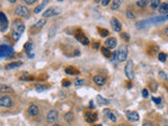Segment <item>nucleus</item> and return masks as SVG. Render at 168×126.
<instances>
[{"label":"nucleus","mask_w":168,"mask_h":126,"mask_svg":"<svg viewBox=\"0 0 168 126\" xmlns=\"http://www.w3.org/2000/svg\"><path fill=\"white\" fill-rule=\"evenodd\" d=\"M148 3L149 2L146 1V0H138V1H135V4H137V6H139V8H145Z\"/></svg>","instance_id":"30"},{"label":"nucleus","mask_w":168,"mask_h":126,"mask_svg":"<svg viewBox=\"0 0 168 126\" xmlns=\"http://www.w3.org/2000/svg\"><path fill=\"white\" fill-rule=\"evenodd\" d=\"M75 37L81 44H83V45H88V44H89L88 38L86 37L85 34L83 33V30H81V28H77V30H75Z\"/></svg>","instance_id":"2"},{"label":"nucleus","mask_w":168,"mask_h":126,"mask_svg":"<svg viewBox=\"0 0 168 126\" xmlns=\"http://www.w3.org/2000/svg\"><path fill=\"white\" fill-rule=\"evenodd\" d=\"M46 4H47V1H43L41 4H38L37 6L34 8V13H35V14H39V13H41L43 8H45V5Z\"/></svg>","instance_id":"23"},{"label":"nucleus","mask_w":168,"mask_h":126,"mask_svg":"<svg viewBox=\"0 0 168 126\" xmlns=\"http://www.w3.org/2000/svg\"><path fill=\"white\" fill-rule=\"evenodd\" d=\"M121 3H122V1H120V0H115V1H111V10H118L119 8L121 6Z\"/></svg>","instance_id":"26"},{"label":"nucleus","mask_w":168,"mask_h":126,"mask_svg":"<svg viewBox=\"0 0 168 126\" xmlns=\"http://www.w3.org/2000/svg\"><path fill=\"white\" fill-rule=\"evenodd\" d=\"M0 105H1V107H3V108H11L13 106L12 98L6 96V95L2 96L0 98Z\"/></svg>","instance_id":"8"},{"label":"nucleus","mask_w":168,"mask_h":126,"mask_svg":"<svg viewBox=\"0 0 168 126\" xmlns=\"http://www.w3.org/2000/svg\"><path fill=\"white\" fill-rule=\"evenodd\" d=\"M21 80H23V81H33V80H34V77H32V76H26V77H21Z\"/></svg>","instance_id":"40"},{"label":"nucleus","mask_w":168,"mask_h":126,"mask_svg":"<svg viewBox=\"0 0 168 126\" xmlns=\"http://www.w3.org/2000/svg\"><path fill=\"white\" fill-rule=\"evenodd\" d=\"M32 50H33V43L30 42V41H28V42L25 43V44H24V50L28 54V55H30L28 57H33V56H32L33 54L30 53V52H32Z\"/></svg>","instance_id":"22"},{"label":"nucleus","mask_w":168,"mask_h":126,"mask_svg":"<svg viewBox=\"0 0 168 126\" xmlns=\"http://www.w3.org/2000/svg\"><path fill=\"white\" fill-rule=\"evenodd\" d=\"M64 119H65L66 122H72L74 119V113L73 111H68V113H66L65 115H64Z\"/></svg>","instance_id":"29"},{"label":"nucleus","mask_w":168,"mask_h":126,"mask_svg":"<svg viewBox=\"0 0 168 126\" xmlns=\"http://www.w3.org/2000/svg\"><path fill=\"white\" fill-rule=\"evenodd\" d=\"M118 126H130V125H126V124H120V125Z\"/></svg>","instance_id":"51"},{"label":"nucleus","mask_w":168,"mask_h":126,"mask_svg":"<svg viewBox=\"0 0 168 126\" xmlns=\"http://www.w3.org/2000/svg\"><path fill=\"white\" fill-rule=\"evenodd\" d=\"M99 46H100V44H99L98 42H96V43H95V46H94V47H95V48H98Z\"/></svg>","instance_id":"49"},{"label":"nucleus","mask_w":168,"mask_h":126,"mask_svg":"<svg viewBox=\"0 0 168 126\" xmlns=\"http://www.w3.org/2000/svg\"><path fill=\"white\" fill-rule=\"evenodd\" d=\"M24 30H25V25L20 19H15V20L13 21L12 33H11V38H12L13 42H17L20 39Z\"/></svg>","instance_id":"1"},{"label":"nucleus","mask_w":168,"mask_h":126,"mask_svg":"<svg viewBox=\"0 0 168 126\" xmlns=\"http://www.w3.org/2000/svg\"><path fill=\"white\" fill-rule=\"evenodd\" d=\"M101 52H102V54L104 55V57H106V58H111V50H108L107 47L102 46V47H101Z\"/></svg>","instance_id":"24"},{"label":"nucleus","mask_w":168,"mask_h":126,"mask_svg":"<svg viewBox=\"0 0 168 126\" xmlns=\"http://www.w3.org/2000/svg\"><path fill=\"white\" fill-rule=\"evenodd\" d=\"M150 6L151 8H153V10H156V8H159L161 5V1L160 0H152V1H150Z\"/></svg>","instance_id":"28"},{"label":"nucleus","mask_w":168,"mask_h":126,"mask_svg":"<svg viewBox=\"0 0 168 126\" xmlns=\"http://www.w3.org/2000/svg\"><path fill=\"white\" fill-rule=\"evenodd\" d=\"M0 91H1V93H10V91H12V88H11L10 86L2 84V85L0 86Z\"/></svg>","instance_id":"33"},{"label":"nucleus","mask_w":168,"mask_h":126,"mask_svg":"<svg viewBox=\"0 0 168 126\" xmlns=\"http://www.w3.org/2000/svg\"><path fill=\"white\" fill-rule=\"evenodd\" d=\"M142 96H143V98H145V99L148 98V91L146 88H144L143 91H142Z\"/></svg>","instance_id":"42"},{"label":"nucleus","mask_w":168,"mask_h":126,"mask_svg":"<svg viewBox=\"0 0 168 126\" xmlns=\"http://www.w3.org/2000/svg\"><path fill=\"white\" fill-rule=\"evenodd\" d=\"M9 28V19L3 12H0V30L2 33Z\"/></svg>","instance_id":"7"},{"label":"nucleus","mask_w":168,"mask_h":126,"mask_svg":"<svg viewBox=\"0 0 168 126\" xmlns=\"http://www.w3.org/2000/svg\"><path fill=\"white\" fill-rule=\"evenodd\" d=\"M159 11H160V13H162V14L168 13V2L161 3L160 8H159Z\"/></svg>","instance_id":"25"},{"label":"nucleus","mask_w":168,"mask_h":126,"mask_svg":"<svg viewBox=\"0 0 168 126\" xmlns=\"http://www.w3.org/2000/svg\"><path fill=\"white\" fill-rule=\"evenodd\" d=\"M65 73L68 74V75H78L79 74V69H77L76 67L74 66H67L65 67Z\"/></svg>","instance_id":"21"},{"label":"nucleus","mask_w":168,"mask_h":126,"mask_svg":"<svg viewBox=\"0 0 168 126\" xmlns=\"http://www.w3.org/2000/svg\"><path fill=\"white\" fill-rule=\"evenodd\" d=\"M93 80H94V82H95V83L97 84V85L102 86V85H104V84L106 83V81H107V79H106L105 76L97 75V76H94Z\"/></svg>","instance_id":"14"},{"label":"nucleus","mask_w":168,"mask_h":126,"mask_svg":"<svg viewBox=\"0 0 168 126\" xmlns=\"http://www.w3.org/2000/svg\"><path fill=\"white\" fill-rule=\"evenodd\" d=\"M126 16H127L129 19H135V13H133L131 11H127V12H126Z\"/></svg>","instance_id":"36"},{"label":"nucleus","mask_w":168,"mask_h":126,"mask_svg":"<svg viewBox=\"0 0 168 126\" xmlns=\"http://www.w3.org/2000/svg\"><path fill=\"white\" fill-rule=\"evenodd\" d=\"M152 100L155 101V102H156V104L157 105H160L161 104V102H162V100H161V98H152Z\"/></svg>","instance_id":"45"},{"label":"nucleus","mask_w":168,"mask_h":126,"mask_svg":"<svg viewBox=\"0 0 168 126\" xmlns=\"http://www.w3.org/2000/svg\"><path fill=\"white\" fill-rule=\"evenodd\" d=\"M10 2H11V3H16V2H17V1H15V0H11Z\"/></svg>","instance_id":"50"},{"label":"nucleus","mask_w":168,"mask_h":126,"mask_svg":"<svg viewBox=\"0 0 168 126\" xmlns=\"http://www.w3.org/2000/svg\"><path fill=\"white\" fill-rule=\"evenodd\" d=\"M125 76L128 80H133L135 79V67H133V62L131 60H128L125 65Z\"/></svg>","instance_id":"3"},{"label":"nucleus","mask_w":168,"mask_h":126,"mask_svg":"<svg viewBox=\"0 0 168 126\" xmlns=\"http://www.w3.org/2000/svg\"><path fill=\"white\" fill-rule=\"evenodd\" d=\"M89 108H90V109H94V108H95V106H94V102H93V101H90V103H89Z\"/></svg>","instance_id":"47"},{"label":"nucleus","mask_w":168,"mask_h":126,"mask_svg":"<svg viewBox=\"0 0 168 126\" xmlns=\"http://www.w3.org/2000/svg\"><path fill=\"white\" fill-rule=\"evenodd\" d=\"M121 38H122L124 41H126V42H128V41L130 40V36H129L128 33H122L121 34Z\"/></svg>","instance_id":"34"},{"label":"nucleus","mask_w":168,"mask_h":126,"mask_svg":"<svg viewBox=\"0 0 168 126\" xmlns=\"http://www.w3.org/2000/svg\"><path fill=\"white\" fill-rule=\"evenodd\" d=\"M111 28H113V30H115V32H121V30H122V25H121V23H120V21H119L118 18H116V17L111 18Z\"/></svg>","instance_id":"13"},{"label":"nucleus","mask_w":168,"mask_h":126,"mask_svg":"<svg viewBox=\"0 0 168 126\" xmlns=\"http://www.w3.org/2000/svg\"><path fill=\"white\" fill-rule=\"evenodd\" d=\"M28 113L30 117H33V118H35V117H37L39 113H40V110H39V107H38L36 104H30V106H28Z\"/></svg>","instance_id":"12"},{"label":"nucleus","mask_w":168,"mask_h":126,"mask_svg":"<svg viewBox=\"0 0 168 126\" xmlns=\"http://www.w3.org/2000/svg\"><path fill=\"white\" fill-rule=\"evenodd\" d=\"M117 59H118V61H120V62H124V61H126V59H127V56H128V48L126 45H121L120 47H119L118 52H117Z\"/></svg>","instance_id":"6"},{"label":"nucleus","mask_w":168,"mask_h":126,"mask_svg":"<svg viewBox=\"0 0 168 126\" xmlns=\"http://www.w3.org/2000/svg\"><path fill=\"white\" fill-rule=\"evenodd\" d=\"M15 15L21 18H28L30 17V10L25 5H17V8H15Z\"/></svg>","instance_id":"4"},{"label":"nucleus","mask_w":168,"mask_h":126,"mask_svg":"<svg viewBox=\"0 0 168 126\" xmlns=\"http://www.w3.org/2000/svg\"><path fill=\"white\" fill-rule=\"evenodd\" d=\"M13 53V48L12 47H9V46L6 45H1V47H0V55H1V57H5V56H8L9 54Z\"/></svg>","instance_id":"18"},{"label":"nucleus","mask_w":168,"mask_h":126,"mask_svg":"<svg viewBox=\"0 0 168 126\" xmlns=\"http://www.w3.org/2000/svg\"><path fill=\"white\" fill-rule=\"evenodd\" d=\"M83 84H84V80H82V79H76L75 81L76 86H82Z\"/></svg>","instance_id":"38"},{"label":"nucleus","mask_w":168,"mask_h":126,"mask_svg":"<svg viewBox=\"0 0 168 126\" xmlns=\"http://www.w3.org/2000/svg\"><path fill=\"white\" fill-rule=\"evenodd\" d=\"M23 2L25 3V4H28V5H33L36 3V0H24Z\"/></svg>","instance_id":"41"},{"label":"nucleus","mask_w":168,"mask_h":126,"mask_svg":"<svg viewBox=\"0 0 168 126\" xmlns=\"http://www.w3.org/2000/svg\"><path fill=\"white\" fill-rule=\"evenodd\" d=\"M61 12H62V10H61L60 8H58V6H52V8H47V10L43 13L42 17H43V19L54 17V16H58L59 14H61Z\"/></svg>","instance_id":"5"},{"label":"nucleus","mask_w":168,"mask_h":126,"mask_svg":"<svg viewBox=\"0 0 168 126\" xmlns=\"http://www.w3.org/2000/svg\"><path fill=\"white\" fill-rule=\"evenodd\" d=\"M111 1H109V0H102V1H101V4L103 5V6H107L108 4H111Z\"/></svg>","instance_id":"43"},{"label":"nucleus","mask_w":168,"mask_h":126,"mask_svg":"<svg viewBox=\"0 0 168 126\" xmlns=\"http://www.w3.org/2000/svg\"><path fill=\"white\" fill-rule=\"evenodd\" d=\"M35 88L37 91H43L46 89V86L44 85H39V84H37V85H35Z\"/></svg>","instance_id":"35"},{"label":"nucleus","mask_w":168,"mask_h":126,"mask_svg":"<svg viewBox=\"0 0 168 126\" xmlns=\"http://www.w3.org/2000/svg\"><path fill=\"white\" fill-rule=\"evenodd\" d=\"M21 65H22L21 61H15V62L9 63L8 65H5V69H14V68H17Z\"/></svg>","instance_id":"20"},{"label":"nucleus","mask_w":168,"mask_h":126,"mask_svg":"<svg viewBox=\"0 0 168 126\" xmlns=\"http://www.w3.org/2000/svg\"><path fill=\"white\" fill-rule=\"evenodd\" d=\"M95 126H102V125H101V124H98V125H95Z\"/></svg>","instance_id":"53"},{"label":"nucleus","mask_w":168,"mask_h":126,"mask_svg":"<svg viewBox=\"0 0 168 126\" xmlns=\"http://www.w3.org/2000/svg\"><path fill=\"white\" fill-rule=\"evenodd\" d=\"M103 113H104V116H105L106 118L108 119V120H111V122H116V121H117V118H116V116L113 115V111H111V109H108V108L103 109Z\"/></svg>","instance_id":"17"},{"label":"nucleus","mask_w":168,"mask_h":126,"mask_svg":"<svg viewBox=\"0 0 168 126\" xmlns=\"http://www.w3.org/2000/svg\"><path fill=\"white\" fill-rule=\"evenodd\" d=\"M147 53L149 56H155V55H159V47L157 45H149L148 46Z\"/></svg>","instance_id":"19"},{"label":"nucleus","mask_w":168,"mask_h":126,"mask_svg":"<svg viewBox=\"0 0 168 126\" xmlns=\"http://www.w3.org/2000/svg\"><path fill=\"white\" fill-rule=\"evenodd\" d=\"M98 32L101 37H108V36H109V32H108V30H106V28H98Z\"/></svg>","instance_id":"27"},{"label":"nucleus","mask_w":168,"mask_h":126,"mask_svg":"<svg viewBox=\"0 0 168 126\" xmlns=\"http://www.w3.org/2000/svg\"><path fill=\"white\" fill-rule=\"evenodd\" d=\"M58 111L56 109H50L46 115V122L47 123H54L58 120Z\"/></svg>","instance_id":"9"},{"label":"nucleus","mask_w":168,"mask_h":126,"mask_svg":"<svg viewBox=\"0 0 168 126\" xmlns=\"http://www.w3.org/2000/svg\"><path fill=\"white\" fill-rule=\"evenodd\" d=\"M159 76H160V77H162V78H164L165 80H167V79H168V76H166L163 71H160V73H159Z\"/></svg>","instance_id":"46"},{"label":"nucleus","mask_w":168,"mask_h":126,"mask_svg":"<svg viewBox=\"0 0 168 126\" xmlns=\"http://www.w3.org/2000/svg\"><path fill=\"white\" fill-rule=\"evenodd\" d=\"M150 87L152 88V91H157V88H158V84L155 82V81H151L150 82Z\"/></svg>","instance_id":"39"},{"label":"nucleus","mask_w":168,"mask_h":126,"mask_svg":"<svg viewBox=\"0 0 168 126\" xmlns=\"http://www.w3.org/2000/svg\"><path fill=\"white\" fill-rule=\"evenodd\" d=\"M164 32H165V35L168 37V25L165 28V30H164Z\"/></svg>","instance_id":"48"},{"label":"nucleus","mask_w":168,"mask_h":126,"mask_svg":"<svg viewBox=\"0 0 168 126\" xmlns=\"http://www.w3.org/2000/svg\"><path fill=\"white\" fill-rule=\"evenodd\" d=\"M70 85V81L68 79H63L62 81V86L63 87H68Z\"/></svg>","instance_id":"37"},{"label":"nucleus","mask_w":168,"mask_h":126,"mask_svg":"<svg viewBox=\"0 0 168 126\" xmlns=\"http://www.w3.org/2000/svg\"><path fill=\"white\" fill-rule=\"evenodd\" d=\"M142 126H156V125H155V124H153L152 122H150V121H145Z\"/></svg>","instance_id":"44"},{"label":"nucleus","mask_w":168,"mask_h":126,"mask_svg":"<svg viewBox=\"0 0 168 126\" xmlns=\"http://www.w3.org/2000/svg\"><path fill=\"white\" fill-rule=\"evenodd\" d=\"M117 39H116L115 37H109L107 39V40L105 41V47H107L108 50H113V48H115L116 46H117Z\"/></svg>","instance_id":"16"},{"label":"nucleus","mask_w":168,"mask_h":126,"mask_svg":"<svg viewBox=\"0 0 168 126\" xmlns=\"http://www.w3.org/2000/svg\"><path fill=\"white\" fill-rule=\"evenodd\" d=\"M158 59L161 62H166V60H167V55H166L165 53H163V52H160L158 55Z\"/></svg>","instance_id":"32"},{"label":"nucleus","mask_w":168,"mask_h":126,"mask_svg":"<svg viewBox=\"0 0 168 126\" xmlns=\"http://www.w3.org/2000/svg\"><path fill=\"white\" fill-rule=\"evenodd\" d=\"M53 126H62V125H60V124H55V125H53Z\"/></svg>","instance_id":"52"},{"label":"nucleus","mask_w":168,"mask_h":126,"mask_svg":"<svg viewBox=\"0 0 168 126\" xmlns=\"http://www.w3.org/2000/svg\"><path fill=\"white\" fill-rule=\"evenodd\" d=\"M45 23H46L45 19H40L39 21H37L35 24L30 26V33H37V32H39L40 30H42V28L45 25Z\"/></svg>","instance_id":"10"},{"label":"nucleus","mask_w":168,"mask_h":126,"mask_svg":"<svg viewBox=\"0 0 168 126\" xmlns=\"http://www.w3.org/2000/svg\"><path fill=\"white\" fill-rule=\"evenodd\" d=\"M84 117H85L86 122H88V123L96 122L97 121V119H98V115H97L96 113H91V111H86L85 115H84Z\"/></svg>","instance_id":"15"},{"label":"nucleus","mask_w":168,"mask_h":126,"mask_svg":"<svg viewBox=\"0 0 168 126\" xmlns=\"http://www.w3.org/2000/svg\"><path fill=\"white\" fill-rule=\"evenodd\" d=\"M97 101H98L99 104H108L109 102H111L109 100L103 98V97H101V96H97Z\"/></svg>","instance_id":"31"},{"label":"nucleus","mask_w":168,"mask_h":126,"mask_svg":"<svg viewBox=\"0 0 168 126\" xmlns=\"http://www.w3.org/2000/svg\"><path fill=\"white\" fill-rule=\"evenodd\" d=\"M126 118L128 119V121L130 122H137L140 120V116L137 111L133 110H126Z\"/></svg>","instance_id":"11"}]
</instances>
